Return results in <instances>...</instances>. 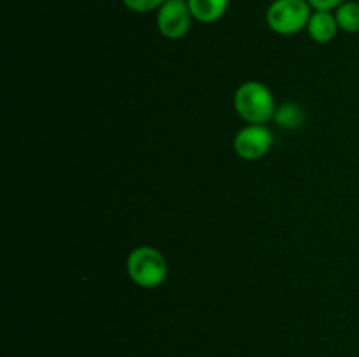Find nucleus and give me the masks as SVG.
Listing matches in <instances>:
<instances>
[{"mask_svg":"<svg viewBox=\"0 0 359 357\" xmlns=\"http://www.w3.org/2000/svg\"><path fill=\"white\" fill-rule=\"evenodd\" d=\"M233 105L237 114L251 125H263L276 115V100L265 84L248 80L235 91Z\"/></svg>","mask_w":359,"mask_h":357,"instance_id":"nucleus-1","label":"nucleus"},{"mask_svg":"<svg viewBox=\"0 0 359 357\" xmlns=\"http://www.w3.org/2000/svg\"><path fill=\"white\" fill-rule=\"evenodd\" d=\"M128 275L137 286L144 289H154L165 282L168 273V265L165 255L158 248L142 245L130 252L126 259Z\"/></svg>","mask_w":359,"mask_h":357,"instance_id":"nucleus-2","label":"nucleus"},{"mask_svg":"<svg viewBox=\"0 0 359 357\" xmlns=\"http://www.w3.org/2000/svg\"><path fill=\"white\" fill-rule=\"evenodd\" d=\"M312 7L307 0H273L266 10L270 30L279 35H293L307 28Z\"/></svg>","mask_w":359,"mask_h":357,"instance_id":"nucleus-3","label":"nucleus"},{"mask_svg":"<svg viewBox=\"0 0 359 357\" xmlns=\"http://www.w3.org/2000/svg\"><path fill=\"white\" fill-rule=\"evenodd\" d=\"M193 14L189 10L188 2L181 0H167L163 6L158 9V30L163 37L177 41L182 38L189 31L191 27Z\"/></svg>","mask_w":359,"mask_h":357,"instance_id":"nucleus-4","label":"nucleus"},{"mask_svg":"<svg viewBox=\"0 0 359 357\" xmlns=\"http://www.w3.org/2000/svg\"><path fill=\"white\" fill-rule=\"evenodd\" d=\"M273 142V135L265 125H249L233 139V150L242 160L255 161L265 156Z\"/></svg>","mask_w":359,"mask_h":357,"instance_id":"nucleus-5","label":"nucleus"},{"mask_svg":"<svg viewBox=\"0 0 359 357\" xmlns=\"http://www.w3.org/2000/svg\"><path fill=\"white\" fill-rule=\"evenodd\" d=\"M307 30L312 41L319 42V44H328L335 38L337 30H339L335 14H332V10H316L312 13Z\"/></svg>","mask_w":359,"mask_h":357,"instance_id":"nucleus-6","label":"nucleus"},{"mask_svg":"<svg viewBox=\"0 0 359 357\" xmlns=\"http://www.w3.org/2000/svg\"><path fill=\"white\" fill-rule=\"evenodd\" d=\"M230 0H188L193 18L200 23H216L226 14Z\"/></svg>","mask_w":359,"mask_h":357,"instance_id":"nucleus-7","label":"nucleus"},{"mask_svg":"<svg viewBox=\"0 0 359 357\" xmlns=\"http://www.w3.org/2000/svg\"><path fill=\"white\" fill-rule=\"evenodd\" d=\"M335 20L340 30L356 34L359 31V2H344L337 7Z\"/></svg>","mask_w":359,"mask_h":357,"instance_id":"nucleus-8","label":"nucleus"},{"mask_svg":"<svg viewBox=\"0 0 359 357\" xmlns=\"http://www.w3.org/2000/svg\"><path fill=\"white\" fill-rule=\"evenodd\" d=\"M276 122L286 130H294L302 126L305 119V112L302 111L300 105L297 104H284L276 108V115H273Z\"/></svg>","mask_w":359,"mask_h":357,"instance_id":"nucleus-9","label":"nucleus"},{"mask_svg":"<svg viewBox=\"0 0 359 357\" xmlns=\"http://www.w3.org/2000/svg\"><path fill=\"white\" fill-rule=\"evenodd\" d=\"M167 0H123L126 7L133 13H151L154 9H160Z\"/></svg>","mask_w":359,"mask_h":357,"instance_id":"nucleus-10","label":"nucleus"},{"mask_svg":"<svg viewBox=\"0 0 359 357\" xmlns=\"http://www.w3.org/2000/svg\"><path fill=\"white\" fill-rule=\"evenodd\" d=\"M312 9L316 10H333L342 6L347 0H307Z\"/></svg>","mask_w":359,"mask_h":357,"instance_id":"nucleus-11","label":"nucleus"},{"mask_svg":"<svg viewBox=\"0 0 359 357\" xmlns=\"http://www.w3.org/2000/svg\"><path fill=\"white\" fill-rule=\"evenodd\" d=\"M181 2H188V0H181Z\"/></svg>","mask_w":359,"mask_h":357,"instance_id":"nucleus-12","label":"nucleus"}]
</instances>
